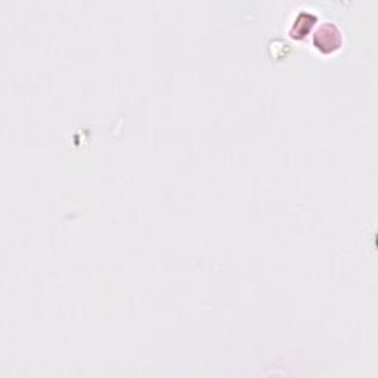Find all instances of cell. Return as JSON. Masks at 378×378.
<instances>
[{
  "mask_svg": "<svg viewBox=\"0 0 378 378\" xmlns=\"http://www.w3.org/2000/svg\"><path fill=\"white\" fill-rule=\"evenodd\" d=\"M314 42L318 49H320L323 52H331L337 49L340 43H342V37H340V32L337 30V27H334L329 23H325L316 32Z\"/></svg>",
  "mask_w": 378,
  "mask_h": 378,
  "instance_id": "obj_1",
  "label": "cell"
}]
</instances>
